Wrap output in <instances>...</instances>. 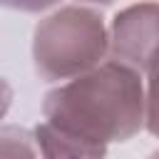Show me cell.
<instances>
[{
    "mask_svg": "<svg viewBox=\"0 0 159 159\" xmlns=\"http://www.w3.org/2000/svg\"><path fill=\"white\" fill-rule=\"evenodd\" d=\"M37 152L42 159H104L107 147L65 132L50 122H40L32 129Z\"/></svg>",
    "mask_w": 159,
    "mask_h": 159,
    "instance_id": "obj_4",
    "label": "cell"
},
{
    "mask_svg": "<svg viewBox=\"0 0 159 159\" xmlns=\"http://www.w3.org/2000/svg\"><path fill=\"white\" fill-rule=\"evenodd\" d=\"M0 159H40L32 132L17 124L0 127Z\"/></svg>",
    "mask_w": 159,
    "mask_h": 159,
    "instance_id": "obj_5",
    "label": "cell"
},
{
    "mask_svg": "<svg viewBox=\"0 0 159 159\" xmlns=\"http://www.w3.org/2000/svg\"><path fill=\"white\" fill-rule=\"evenodd\" d=\"M80 2H89V5H112L114 0H80Z\"/></svg>",
    "mask_w": 159,
    "mask_h": 159,
    "instance_id": "obj_9",
    "label": "cell"
},
{
    "mask_svg": "<svg viewBox=\"0 0 159 159\" xmlns=\"http://www.w3.org/2000/svg\"><path fill=\"white\" fill-rule=\"evenodd\" d=\"M10 104H12V87L5 77H0V119L7 114Z\"/></svg>",
    "mask_w": 159,
    "mask_h": 159,
    "instance_id": "obj_8",
    "label": "cell"
},
{
    "mask_svg": "<svg viewBox=\"0 0 159 159\" xmlns=\"http://www.w3.org/2000/svg\"><path fill=\"white\" fill-rule=\"evenodd\" d=\"M45 122L97 144L127 142L144 129L142 72L104 60L57 84L42 99Z\"/></svg>",
    "mask_w": 159,
    "mask_h": 159,
    "instance_id": "obj_1",
    "label": "cell"
},
{
    "mask_svg": "<svg viewBox=\"0 0 159 159\" xmlns=\"http://www.w3.org/2000/svg\"><path fill=\"white\" fill-rule=\"evenodd\" d=\"M109 55L104 17L87 5H65L42 17L32 32V65L42 82L72 80Z\"/></svg>",
    "mask_w": 159,
    "mask_h": 159,
    "instance_id": "obj_2",
    "label": "cell"
},
{
    "mask_svg": "<svg viewBox=\"0 0 159 159\" xmlns=\"http://www.w3.org/2000/svg\"><path fill=\"white\" fill-rule=\"evenodd\" d=\"M60 0H0V7L17 10V12H42Z\"/></svg>",
    "mask_w": 159,
    "mask_h": 159,
    "instance_id": "obj_7",
    "label": "cell"
},
{
    "mask_svg": "<svg viewBox=\"0 0 159 159\" xmlns=\"http://www.w3.org/2000/svg\"><path fill=\"white\" fill-rule=\"evenodd\" d=\"M144 129L159 139V52L147 67V89H144Z\"/></svg>",
    "mask_w": 159,
    "mask_h": 159,
    "instance_id": "obj_6",
    "label": "cell"
},
{
    "mask_svg": "<svg viewBox=\"0 0 159 159\" xmlns=\"http://www.w3.org/2000/svg\"><path fill=\"white\" fill-rule=\"evenodd\" d=\"M109 60L147 72L159 52V2H134L119 10L109 25Z\"/></svg>",
    "mask_w": 159,
    "mask_h": 159,
    "instance_id": "obj_3",
    "label": "cell"
},
{
    "mask_svg": "<svg viewBox=\"0 0 159 159\" xmlns=\"http://www.w3.org/2000/svg\"><path fill=\"white\" fill-rule=\"evenodd\" d=\"M147 159H159V149H154V152H152V154H149Z\"/></svg>",
    "mask_w": 159,
    "mask_h": 159,
    "instance_id": "obj_10",
    "label": "cell"
}]
</instances>
